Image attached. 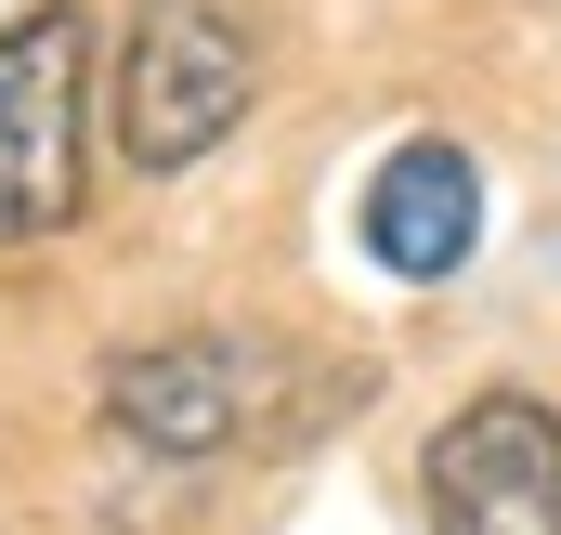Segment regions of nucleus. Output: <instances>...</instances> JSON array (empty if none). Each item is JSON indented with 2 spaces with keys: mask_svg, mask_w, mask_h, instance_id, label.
Returning a JSON list of instances; mask_svg holds the SVG:
<instances>
[{
  "mask_svg": "<svg viewBox=\"0 0 561 535\" xmlns=\"http://www.w3.org/2000/svg\"><path fill=\"white\" fill-rule=\"evenodd\" d=\"M249 92H262V53L222 0H144L118 53V157L144 183H170L249 118Z\"/></svg>",
  "mask_w": 561,
  "mask_h": 535,
  "instance_id": "f257e3e1",
  "label": "nucleus"
},
{
  "mask_svg": "<svg viewBox=\"0 0 561 535\" xmlns=\"http://www.w3.org/2000/svg\"><path fill=\"white\" fill-rule=\"evenodd\" d=\"M79 223V13L39 0L0 26V249Z\"/></svg>",
  "mask_w": 561,
  "mask_h": 535,
  "instance_id": "f03ea898",
  "label": "nucleus"
},
{
  "mask_svg": "<svg viewBox=\"0 0 561 535\" xmlns=\"http://www.w3.org/2000/svg\"><path fill=\"white\" fill-rule=\"evenodd\" d=\"M470 249H483V170H470V144H392L379 183H366V262L405 274V287H444Z\"/></svg>",
  "mask_w": 561,
  "mask_h": 535,
  "instance_id": "39448f33",
  "label": "nucleus"
},
{
  "mask_svg": "<svg viewBox=\"0 0 561 535\" xmlns=\"http://www.w3.org/2000/svg\"><path fill=\"white\" fill-rule=\"evenodd\" d=\"M262 379H275V353H249V340H157V353L105 366V418L157 457H222L236 431H262Z\"/></svg>",
  "mask_w": 561,
  "mask_h": 535,
  "instance_id": "20e7f679",
  "label": "nucleus"
},
{
  "mask_svg": "<svg viewBox=\"0 0 561 535\" xmlns=\"http://www.w3.org/2000/svg\"><path fill=\"white\" fill-rule=\"evenodd\" d=\"M431 535H561V418L536 392H483L419 457Z\"/></svg>",
  "mask_w": 561,
  "mask_h": 535,
  "instance_id": "7ed1b4c3",
  "label": "nucleus"
}]
</instances>
